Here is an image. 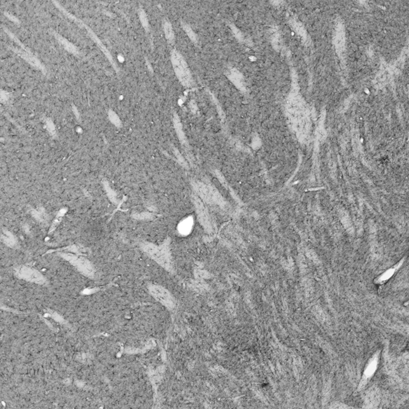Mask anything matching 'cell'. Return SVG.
<instances>
[{"label": "cell", "mask_w": 409, "mask_h": 409, "mask_svg": "<svg viewBox=\"0 0 409 409\" xmlns=\"http://www.w3.org/2000/svg\"><path fill=\"white\" fill-rule=\"evenodd\" d=\"M173 59L176 72L177 73L181 82L184 84H189L190 80V74L186 68V63H184L183 59H181V56L177 54L173 55Z\"/></svg>", "instance_id": "3957f363"}, {"label": "cell", "mask_w": 409, "mask_h": 409, "mask_svg": "<svg viewBox=\"0 0 409 409\" xmlns=\"http://www.w3.org/2000/svg\"><path fill=\"white\" fill-rule=\"evenodd\" d=\"M16 274L21 278L31 281V282L42 284L44 283L45 279L40 273L33 269L22 266L16 270Z\"/></svg>", "instance_id": "6da1fadb"}, {"label": "cell", "mask_w": 409, "mask_h": 409, "mask_svg": "<svg viewBox=\"0 0 409 409\" xmlns=\"http://www.w3.org/2000/svg\"><path fill=\"white\" fill-rule=\"evenodd\" d=\"M64 257L84 274L88 275V276L93 274V267L91 263L85 258L74 256V255H69V254H65Z\"/></svg>", "instance_id": "7a4b0ae2"}]
</instances>
